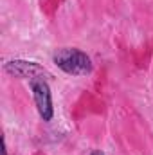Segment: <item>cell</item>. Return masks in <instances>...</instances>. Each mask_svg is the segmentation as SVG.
Segmentation results:
<instances>
[{"label": "cell", "mask_w": 153, "mask_h": 155, "mask_svg": "<svg viewBox=\"0 0 153 155\" xmlns=\"http://www.w3.org/2000/svg\"><path fill=\"white\" fill-rule=\"evenodd\" d=\"M2 155H7V144H5V137H2Z\"/></svg>", "instance_id": "277c9868"}, {"label": "cell", "mask_w": 153, "mask_h": 155, "mask_svg": "<svg viewBox=\"0 0 153 155\" xmlns=\"http://www.w3.org/2000/svg\"><path fill=\"white\" fill-rule=\"evenodd\" d=\"M4 71L13 78H20V79H36L47 74V71L36 63V61H29V60H9L4 63Z\"/></svg>", "instance_id": "3957f363"}, {"label": "cell", "mask_w": 153, "mask_h": 155, "mask_svg": "<svg viewBox=\"0 0 153 155\" xmlns=\"http://www.w3.org/2000/svg\"><path fill=\"white\" fill-rule=\"evenodd\" d=\"M29 87H31L33 99H34V105H36V110H38L40 117L45 123L52 121V117H54V107H52V94H50L49 83L43 78H36V79L29 81Z\"/></svg>", "instance_id": "7a4b0ae2"}, {"label": "cell", "mask_w": 153, "mask_h": 155, "mask_svg": "<svg viewBox=\"0 0 153 155\" xmlns=\"http://www.w3.org/2000/svg\"><path fill=\"white\" fill-rule=\"evenodd\" d=\"M54 65L69 76H86L92 72L94 65L86 52L76 47H63L52 54Z\"/></svg>", "instance_id": "6da1fadb"}, {"label": "cell", "mask_w": 153, "mask_h": 155, "mask_svg": "<svg viewBox=\"0 0 153 155\" xmlns=\"http://www.w3.org/2000/svg\"><path fill=\"white\" fill-rule=\"evenodd\" d=\"M90 155H105L101 150H94V152H90Z\"/></svg>", "instance_id": "5b68a950"}]
</instances>
